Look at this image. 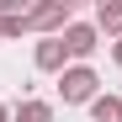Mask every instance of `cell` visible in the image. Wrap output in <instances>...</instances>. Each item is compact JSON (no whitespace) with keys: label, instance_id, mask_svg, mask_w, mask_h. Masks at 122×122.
Returning a JSON list of instances; mask_svg holds the SVG:
<instances>
[{"label":"cell","instance_id":"obj_1","mask_svg":"<svg viewBox=\"0 0 122 122\" xmlns=\"http://www.w3.org/2000/svg\"><path fill=\"white\" fill-rule=\"evenodd\" d=\"M96 85H101V80H96L90 64H69L64 74H58V96H64L69 106H90V101H96Z\"/></svg>","mask_w":122,"mask_h":122},{"label":"cell","instance_id":"obj_2","mask_svg":"<svg viewBox=\"0 0 122 122\" xmlns=\"http://www.w3.org/2000/svg\"><path fill=\"white\" fill-rule=\"evenodd\" d=\"M69 21H74L69 0H48V5H32L27 11V32H64Z\"/></svg>","mask_w":122,"mask_h":122},{"label":"cell","instance_id":"obj_3","mask_svg":"<svg viewBox=\"0 0 122 122\" xmlns=\"http://www.w3.org/2000/svg\"><path fill=\"white\" fill-rule=\"evenodd\" d=\"M58 43H64V53H69V58H80V64H85V58L96 53V43H101V32H96L90 21H69L64 32H58Z\"/></svg>","mask_w":122,"mask_h":122},{"label":"cell","instance_id":"obj_4","mask_svg":"<svg viewBox=\"0 0 122 122\" xmlns=\"http://www.w3.org/2000/svg\"><path fill=\"white\" fill-rule=\"evenodd\" d=\"M37 69H43V74H64V69H69V53H64V43H58V37L37 43Z\"/></svg>","mask_w":122,"mask_h":122},{"label":"cell","instance_id":"obj_5","mask_svg":"<svg viewBox=\"0 0 122 122\" xmlns=\"http://www.w3.org/2000/svg\"><path fill=\"white\" fill-rule=\"evenodd\" d=\"M96 32L122 37V0H101V5H96Z\"/></svg>","mask_w":122,"mask_h":122},{"label":"cell","instance_id":"obj_6","mask_svg":"<svg viewBox=\"0 0 122 122\" xmlns=\"http://www.w3.org/2000/svg\"><path fill=\"white\" fill-rule=\"evenodd\" d=\"M11 122H53V106H48V101H37V96H27V101H16V106H11Z\"/></svg>","mask_w":122,"mask_h":122},{"label":"cell","instance_id":"obj_7","mask_svg":"<svg viewBox=\"0 0 122 122\" xmlns=\"http://www.w3.org/2000/svg\"><path fill=\"white\" fill-rule=\"evenodd\" d=\"M90 117L96 122H122V96H96L90 101Z\"/></svg>","mask_w":122,"mask_h":122},{"label":"cell","instance_id":"obj_8","mask_svg":"<svg viewBox=\"0 0 122 122\" xmlns=\"http://www.w3.org/2000/svg\"><path fill=\"white\" fill-rule=\"evenodd\" d=\"M112 58H117V64H122V37H117V43H112Z\"/></svg>","mask_w":122,"mask_h":122},{"label":"cell","instance_id":"obj_9","mask_svg":"<svg viewBox=\"0 0 122 122\" xmlns=\"http://www.w3.org/2000/svg\"><path fill=\"white\" fill-rule=\"evenodd\" d=\"M0 122H11V106H5V101H0Z\"/></svg>","mask_w":122,"mask_h":122}]
</instances>
